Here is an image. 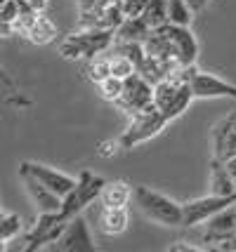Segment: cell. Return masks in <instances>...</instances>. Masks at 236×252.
I'll return each mask as SVG.
<instances>
[{
    "instance_id": "cell-1",
    "label": "cell",
    "mask_w": 236,
    "mask_h": 252,
    "mask_svg": "<svg viewBox=\"0 0 236 252\" xmlns=\"http://www.w3.org/2000/svg\"><path fill=\"white\" fill-rule=\"evenodd\" d=\"M146 55L166 59L175 66H191L199 59V43L194 38L189 26H177V24H161L144 40Z\"/></svg>"
},
{
    "instance_id": "cell-2",
    "label": "cell",
    "mask_w": 236,
    "mask_h": 252,
    "mask_svg": "<svg viewBox=\"0 0 236 252\" xmlns=\"http://www.w3.org/2000/svg\"><path fill=\"white\" fill-rule=\"evenodd\" d=\"M133 200L149 220L161 224V226H182L184 224L182 203L172 200L166 193H158L149 187H135L133 189Z\"/></svg>"
},
{
    "instance_id": "cell-3",
    "label": "cell",
    "mask_w": 236,
    "mask_h": 252,
    "mask_svg": "<svg viewBox=\"0 0 236 252\" xmlns=\"http://www.w3.org/2000/svg\"><path fill=\"white\" fill-rule=\"evenodd\" d=\"M116 43L111 29H76L59 43V55L64 59H92Z\"/></svg>"
},
{
    "instance_id": "cell-4",
    "label": "cell",
    "mask_w": 236,
    "mask_h": 252,
    "mask_svg": "<svg viewBox=\"0 0 236 252\" xmlns=\"http://www.w3.org/2000/svg\"><path fill=\"white\" fill-rule=\"evenodd\" d=\"M168 118H166V113L158 109L156 104H151L149 109L139 111L137 116L130 118L128 123V127L123 130V134L118 137V142H121V149H135L139 144L149 142L151 137H156L161 134V130L168 125Z\"/></svg>"
},
{
    "instance_id": "cell-5",
    "label": "cell",
    "mask_w": 236,
    "mask_h": 252,
    "mask_svg": "<svg viewBox=\"0 0 236 252\" xmlns=\"http://www.w3.org/2000/svg\"><path fill=\"white\" fill-rule=\"evenodd\" d=\"M104 184H106L104 177L92 175L90 170H83L78 177V182H76V187L64 196L59 212H62L67 220L76 217V215H83V210L88 208V205H92L95 200H100Z\"/></svg>"
},
{
    "instance_id": "cell-6",
    "label": "cell",
    "mask_w": 236,
    "mask_h": 252,
    "mask_svg": "<svg viewBox=\"0 0 236 252\" xmlns=\"http://www.w3.org/2000/svg\"><path fill=\"white\" fill-rule=\"evenodd\" d=\"M67 224L68 220L62 212H40L34 224V229L24 236L22 248L26 252H35L40 248H52L57 243V238L62 236V231H64Z\"/></svg>"
},
{
    "instance_id": "cell-7",
    "label": "cell",
    "mask_w": 236,
    "mask_h": 252,
    "mask_svg": "<svg viewBox=\"0 0 236 252\" xmlns=\"http://www.w3.org/2000/svg\"><path fill=\"white\" fill-rule=\"evenodd\" d=\"M203 229L199 231L196 241H201L205 245V250H220L222 243H227L236 233V203L229 208L215 212L210 220H205L201 224Z\"/></svg>"
},
{
    "instance_id": "cell-8",
    "label": "cell",
    "mask_w": 236,
    "mask_h": 252,
    "mask_svg": "<svg viewBox=\"0 0 236 252\" xmlns=\"http://www.w3.org/2000/svg\"><path fill=\"white\" fill-rule=\"evenodd\" d=\"M151 104H154V85H151L142 73H137V71L133 76L125 78L123 94L118 97L116 106L123 111L128 118H133L139 111L149 109Z\"/></svg>"
},
{
    "instance_id": "cell-9",
    "label": "cell",
    "mask_w": 236,
    "mask_h": 252,
    "mask_svg": "<svg viewBox=\"0 0 236 252\" xmlns=\"http://www.w3.org/2000/svg\"><path fill=\"white\" fill-rule=\"evenodd\" d=\"M52 250H59V252H95L97 250L88 220L83 215L71 217L68 224L64 226V231H62V236L52 245Z\"/></svg>"
},
{
    "instance_id": "cell-10",
    "label": "cell",
    "mask_w": 236,
    "mask_h": 252,
    "mask_svg": "<svg viewBox=\"0 0 236 252\" xmlns=\"http://www.w3.org/2000/svg\"><path fill=\"white\" fill-rule=\"evenodd\" d=\"M234 203H236V198L217 196V193L196 198V200H189V203H182V208H184V224H182V226L196 229V226H201L205 220H210L215 212L229 208V205H234Z\"/></svg>"
},
{
    "instance_id": "cell-11",
    "label": "cell",
    "mask_w": 236,
    "mask_h": 252,
    "mask_svg": "<svg viewBox=\"0 0 236 252\" xmlns=\"http://www.w3.org/2000/svg\"><path fill=\"white\" fill-rule=\"evenodd\" d=\"M189 85L194 90V97L196 99H236V85L234 83H227L222 78L213 76V73H205L201 68L194 66L189 78Z\"/></svg>"
},
{
    "instance_id": "cell-12",
    "label": "cell",
    "mask_w": 236,
    "mask_h": 252,
    "mask_svg": "<svg viewBox=\"0 0 236 252\" xmlns=\"http://www.w3.org/2000/svg\"><path fill=\"white\" fill-rule=\"evenodd\" d=\"M19 175L35 177L38 182H43L47 189H52V191H55V193H59L62 198L67 196L68 191L76 187V182H78V179L64 175V172H59V170L50 167V165L35 163V160H24V163H19Z\"/></svg>"
},
{
    "instance_id": "cell-13",
    "label": "cell",
    "mask_w": 236,
    "mask_h": 252,
    "mask_svg": "<svg viewBox=\"0 0 236 252\" xmlns=\"http://www.w3.org/2000/svg\"><path fill=\"white\" fill-rule=\"evenodd\" d=\"M210 142H213V158L217 160L236 158V111L215 125L210 132Z\"/></svg>"
},
{
    "instance_id": "cell-14",
    "label": "cell",
    "mask_w": 236,
    "mask_h": 252,
    "mask_svg": "<svg viewBox=\"0 0 236 252\" xmlns=\"http://www.w3.org/2000/svg\"><path fill=\"white\" fill-rule=\"evenodd\" d=\"M19 179H22L24 189H26V193H29V198H31V203L35 205L38 212H59L62 210L64 198L55 193L52 189H47L43 182H38L31 175H19Z\"/></svg>"
},
{
    "instance_id": "cell-15",
    "label": "cell",
    "mask_w": 236,
    "mask_h": 252,
    "mask_svg": "<svg viewBox=\"0 0 236 252\" xmlns=\"http://www.w3.org/2000/svg\"><path fill=\"white\" fill-rule=\"evenodd\" d=\"M128 208H106V205H100V212H97V226L104 236H118L128 229Z\"/></svg>"
},
{
    "instance_id": "cell-16",
    "label": "cell",
    "mask_w": 236,
    "mask_h": 252,
    "mask_svg": "<svg viewBox=\"0 0 236 252\" xmlns=\"http://www.w3.org/2000/svg\"><path fill=\"white\" fill-rule=\"evenodd\" d=\"M133 189L125 179H113V182H106L104 189H101L100 196V205H106V208H128V203L133 200Z\"/></svg>"
},
{
    "instance_id": "cell-17",
    "label": "cell",
    "mask_w": 236,
    "mask_h": 252,
    "mask_svg": "<svg viewBox=\"0 0 236 252\" xmlns=\"http://www.w3.org/2000/svg\"><path fill=\"white\" fill-rule=\"evenodd\" d=\"M149 33H151V26L144 22V17H128V19L116 29V40H125V43H144Z\"/></svg>"
},
{
    "instance_id": "cell-18",
    "label": "cell",
    "mask_w": 236,
    "mask_h": 252,
    "mask_svg": "<svg viewBox=\"0 0 236 252\" xmlns=\"http://www.w3.org/2000/svg\"><path fill=\"white\" fill-rule=\"evenodd\" d=\"M55 38H57V26L52 24L50 17H45V14L40 12L38 19L34 22V26L26 33V40L34 45H47V43H52Z\"/></svg>"
},
{
    "instance_id": "cell-19",
    "label": "cell",
    "mask_w": 236,
    "mask_h": 252,
    "mask_svg": "<svg viewBox=\"0 0 236 252\" xmlns=\"http://www.w3.org/2000/svg\"><path fill=\"white\" fill-rule=\"evenodd\" d=\"M85 76L95 85H100L101 80H106V78L111 76V57H109V50L95 55L92 59H85Z\"/></svg>"
},
{
    "instance_id": "cell-20",
    "label": "cell",
    "mask_w": 236,
    "mask_h": 252,
    "mask_svg": "<svg viewBox=\"0 0 236 252\" xmlns=\"http://www.w3.org/2000/svg\"><path fill=\"white\" fill-rule=\"evenodd\" d=\"M210 193L236 198L234 184L229 182V177L225 172V165H222V160H217V158H210Z\"/></svg>"
},
{
    "instance_id": "cell-21",
    "label": "cell",
    "mask_w": 236,
    "mask_h": 252,
    "mask_svg": "<svg viewBox=\"0 0 236 252\" xmlns=\"http://www.w3.org/2000/svg\"><path fill=\"white\" fill-rule=\"evenodd\" d=\"M196 12L189 7L187 0H168V22L177 24V26H191Z\"/></svg>"
},
{
    "instance_id": "cell-22",
    "label": "cell",
    "mask_w": 236,
    "mask_h": 252,
    "mask_svg": "<svg viewBox=\"0 0 236 252\" xmlns=\"http://www.w3.org/2000/svg\"><path fill=\"white\" fill-rule=\"evenodd\" d=\"M19 233H22V217L5 210L2 217H0V241H2V248H7V243L12 238H17Z\"/></svg>"
},
{
    "instance_id": "cell-23",
    "label": "cell",
    "mask_w": 236,
    "mask_h": 252,
    "mask_svg": "<svg viewBox=\"0 0 236 252\" xmlns=\"http://www.w3.org/2000/svg\"><path fill=\"white\" fill-rule=\"evenodd\" d=\"M142 17H144V22L149 24L151 29L166 24L168 22V0H149L144 12H142Z\"/></svg>"
},
{
    "instance_id": "cell-24",
    "label": "cell",
    "mask_w": 236,
    "mask_h": 252,
    "mask_svg": "<svg viewBox=\"0 0 236 252\" xmlns=\"http://www.w3.org/2000/svg\"><path fill=\"white\" fill-rule=\"evenodd\" d=\"M109 57H111V76H118V78H128L133 76L137 71L135 62L130 59V57L121 55V52H116L113 47H109Z\"/></svg>"
},
{
    "instance_id": "cell-25",
    "label": "cell",
    "mask_w": 236,
    "mask_h": 252,
    "mask_svg": "<svg viewBox=\"0 0 236 252\" xmlns=\"http://www.w3.org/2000/svg\"><path fill=\"white\" fill-rule=\"evenodd\" d=\"M123 85H125V78L109 76L106 80H101L97 88H100V94L106 99V101H113V104H116V101H118V97L123 94Z\"/></svg>"
},
{
    "instance_id": "cell-26",
    "label": "cell",
    "mask_w": 236,
    "mask_h": 252,
    "mask_svg": "<svg viewBox=\"0 0 236 252\" xmlns=\"http://www.w3.org/2000/svg\"><path fill=\"white\" fill-rule=\"evenodd\" d=\"M146 2H149V0H123V2H121V7H123L125 17H142Z\"/></svg>"
},
{
    "instance_id": "cell-27",
    "label": "cell",
    "mask_w": 236,
    "mask_h": 252,
    "mask_svg": "<svg viewBox=\"0 0 236 252\" xmlns=\"http://www.w3.org/2000/svg\"><path fill=\"white\" fill-rule=\"evenodd\" d=\"M168 250L170 252H205V248L196 245V243H191V241H175Z\"/></svg>"
},
{
    "instance_id": "cell-28",
    "label": "cell",
    "mask_w": 236,
    "mask_h": 252,
    "mask_svg": "<svg viewBox=\"0 0 236 252\" xmlns=\"http://www.w3.org/2000/svg\"><path fill=\"white\" fill-rule=\"evenodd\" d=\"M187 2H189V7L194 12H201V10H205V7H208L213 0H187Z\"/></svg>"
},
{
    "instance_id": "cell-29",
    "label": "cell",
    "mask_w": 236,
    "mask_h": 252,
    "mask_svg": "<svg viewBox=\"0 0 236 252\" xmlns=\"http://www.w3.org/2000/svg\"><path fill=\"white\" fill-rule=\"evenodd\" d=\"M220 252H236V233L229 238L227 243H222V248H220Z\"/></svg>"
},
{
    "instance_id": "cell-30",
    "label": "cell",
    "mask_w": 236,
    "mask_h": 252,
    "mask_svg": "<svg viewBox=\"0 0 236 252\" xmlns=\"http://www.w3.org/2000/svg\"><path fill=\"white\" fill-rule=\"evenodd\" d=\"M26 2H29V5L34 7V10L43 12V10H45V7H47V2H50V0H26Z\"/></svg>"
},
{
    "instance_id": "cell-31",
    "label": "cell",
    "mask_w": 236,
    "mask_h": 252,
    "mask_svg": "<svg viewBox=\"0 0 236 252\" xmlns=\"http://www.w3.org/2000/svg\"><path fill=\"white\" fill-rule=\"evenodd\" d=\"M109 2H113V5H121V2H123V0H109Z\"/></svg>"
}]
</instances>
